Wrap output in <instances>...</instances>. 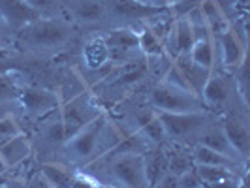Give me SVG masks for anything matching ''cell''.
I'll return each instance as SVG.
<instances>
[{
	"instance_id": "f546056e",
	"label": "cell",
	"mask_w": 250,
	"mask_h": 188,
	"mask_svg": "<svg viewBox=\"0 0 250 188\" xmlns=\"http://www.w3.org/2000/svg\"><path fill=\"white\" fill-rule=\"evenodd\" d=\"M30 66V61H25L23 57L15 55L13 51H2L0 49V74H8V72H23Z\"/></svg>"
},
{
	"instance_id": "7a4b0ae2",
	"label": "cell",
	"mask_w": 250,
	"mask_h": 188,
	"mask_svg": "<svg viewBox=\"0 0 250 188\" xmlns=\"http://www.w3.org/2000/svg\"><path fill=\"white\" fill-rule=\"evenodd\" d=\"M119 139L121 128L111 119V115L105 111L88 126L75 132L74 136L66 138L57 152L55 162L81 171L92 162L100 160L107 152H111Z\"/></svg>"
},
{
	"instance_id": "7c38bea8",
	"label": "cell",
	"mask_w": 250,
	"mask_h": 188,
	"mask_svg": "<svg viewBox=\"0 0 250 188\" xmlns=\"http://www.w3.org/2000/svg\"><path fill=\"white\" fill-rule=\"evenodd\" d=\"M104 43L109 53V61L113 66L126 64L138 57H143L139 51L138 32L132 28H111L102 32Z\"/></svg>"
},
{
	"instance_id": "3957f363",
	"label": "cell",
	"mask_w": 250,
	"mask_h": 188,
	"mask_svg": "<svg viewBox=\"0 0 250 188\" xmlns=\"http://www.w3.org/2000/svg\"><path fill=\"white\" fill-rule=\"evenodd\" d=\"M102 187L111 188H150L141 154H115L107 152L85 169Z\"/></svg>"
},
{
	"instance_id": "d6986e66",
	"label": "cell",
	"mask_w": 250,
	"mask_h": 188,
	"mask_svg": "<svg viewBox=\"0 0 250 188\" xmlns=\"http://www.w3.org/2000/svg\"><path fill=\"white\" fill-rule=\"evenodd\" d=\"M190 150H192L194 164H201V166H218V167H228V169H233V171H239V173H249V166L233 162V160L226 158L224 154L209 149V147L194 145Z\"/></svg>"
},
{
	"instance_id": "603a6c76",
	"label": "cell",
	"mask_w": 250,
	"mask_h": 188,
	"mask_svg": "<svg viewBox=\"0 0 250 188\" xmlns=\"http://www.w3.org/2000/svg\"><path fill=\"white\" fill-rule=\"evenodd\" d=\"M200 10H201V13H203V19H205L207 28H209V32H211L213 38H218L220 34H224L226 30L229 28L228 21L224 19V15L220 13L218 6L214 4V0H201Z\"/></svg>"
},
{
	"instance_id": "f35d334b",
	"label": "cell",
	"mask_w": 250,
	"mask_h": 188,
	"mask_svg": "<svg viewBox=\"0 0 250 188\" xmlns=\"http://www.w3.org/2000/svg\"><path fill=\"white\" fill-rule=\"evenodd\" d=\"M132 2H136V4H139V6H143V8H154L152 0H132Z\"/></svg>"
},
{
	"instance_id": "5bb4252c",
	"label": "cell",
	"mask_w": 250,
	"mask_h": 188,
	"mask_svg": "<svg viewBox=\"0 0 250 188\" xmlns=\"http://www.w3.org/2000/svg\"><path fill=\"white\" fill-rule=\"evenodd\" d=\"M214 42H216L220 72L233 74L239 66L249 59V40L235 34L231 28H228L224 34L214 38Z\"/></svg>"
},
{
	"instance_id": "9a60e30c",
	"label": "cell",
	"mask_w": 250,
	"mask_h": 188,
	"mask_svg": "<svg viewBox=\"0 0 250 188\" xmlns=\"http://www.w3.org/2000/svg\"><path fill=\"white\" fill-rule=\"evenodd\" d=\"M198 145H203V147H209V149L216 150V152L224 154L226 158H229V160H233V162L249 166V160L239 154L237 149L231 145V141H229L228 136L224 134V128H222V123H220V115L205 128V132L201 134Z\"/></svg>"
},
{
	"instance_id": "f1b7e54d",
	"label": "cell",
	"mask_w": 250,
	"mask_h": 188,
	"mask_svg": "<svg viewBox=\"0 0 250 188\" xmlns=\"http://www.w3.org/2000/svg\"><path fill=\"white\" fill-rule=\"evenodd\" d=\"M138 42H139V51H141L143 57H156V55H162L164 53L162 42L154 36L145 25L138 30Z\"/></svg>"
},
{
	"instance_id": "52a82bcc",
	"label": "cell",
	"mask_w": 250,
	"mask_h": 188,
	"mask_svg": "<svg viewBox=\"0 0 250 188\" xmlns=\"http://www.w3.org/2000/svg\"><path fill=\"white\" fill-rule=\"evenodd\" d=\"M216 117L218 115L209 109L194 113H158V119L162 121L169 143L190 149L198 145L201 134Z\"/></svg>"
},
{
	"instance_id": "8fae6325",
	"label": "cell",
	"mask_w": 250,
	"mask_h": 188,
	"mask_svg": "<svg viewBox=\"0 0 250 188\" xmlns=\"http://www.w3.org/2000/svg\"><path fill=\"white\" fill-rule=\"evenodd\" d=\"M107 111L102 105L98 98L90 92V90H83L79 94H75L72 98L62 102L61 105V119L64 125V134L66 138L74 136L75 132H79L81 128L88 126L92 121H96Z\"/></svg>"
},
{
	"instance_id": "7402d4cb",
	"label": "cell",
	"mask_w": 250,
	"mask_h": 188,
	"mask_svg": "<svg viewBox=\"0 0 250 188\" xmlns=\"http://www.w3.org/2000/svg\"><path fill=\"white\" fill-rule=\"evenodd\" d=\"M40 171L45 177V181L49 183L51 188H68L77 169H72V167L59 162H45L40 164Z\"/></svg>"
},
{
	"instance_id": "2e32d148",
	"label": "cell",
	"mask_w": 250,
	"mask_h": 188,
	"mask_svg": "<svg viewBox=\"0 0 250 188\" xmlns=\"http://www.w3.org/2000/svg\"><path fill=\"white\" fill-rule=\"evenodd\" d=\"M0 17L13 34H17L28 23L40 19V15L25 0H0Z\"/></svg>"
},
{
	"instance_id": "277c9868",
	"label": "cell",
	"mask_w": 250,
	"mask_h": 188,
	"mask_svg": "<svg viewBox=\"0 0 250 188\" xmlns=\"http://www.w3.org/2000/svg\"><path fill=\"white\" fill-rule=\"evenodd\" d=\"M145 81H149L147 61L145 57H138L126 64L113 66L111 72L90 88V92L98 98L105 109H109L115 104L125 100L130 92L141 87Z\"/></svg>"
},
{
	"instance_id": "8992f818",
	"label": "cell",
	"mask_w": 250,
	"mask_h": 188,
	"mask_svg": "<svg viewBox=\"0 0 250 188\" xmlns=\"http://www.w3.org/2000/svg\"><path fill=\"white\" fill-rule=\"evenodd\" d=\"M62 13L83 34L113 28L111 0H62Z\"/></svg>"
},
{
	"instance_id": "74e56055",
	"label": "cell",
	"mask_w": 250,
	"mask_h": 188,
	"mask_svg": "<svg viewBox=\"0 0 250 188\" xmlns=\"http://www.w3.org/2000/svg\"><path fill=\"white\" fill-rule=\"evenodd\" d=\"M181 0H152V4H154V8H158V10H169V8H173L175 4H179Z\"/></svg>"
},
{
	"instance_id": "4fadbf2b",
	"label": "cell",
	"mask_w": 250,
	"mask_h": 188,
	"mask_svg": "<svg viewBox=\"0 0 250 188\" xmlns=\"http://www.w3.org/2000/svg\"><path fill=\"white\" fill-rule=\"evenodd\" d=\"M250 107L241 105L220 115L224 134L243 158H250Z\"/></svg>"
},
{
	"instance_id": "e575fe53",
	"label": "cell",
	"mask_w": 250,
	"mask_h": 188,
	"mask_svg": "<svg viewBox=\"0 0 250 188\" xmlns=\"http://www.w3.org/2000/svg\"><path fill=\"white\" fill-rule=\"evenodd\" d=\"M19 102L17 100H0V121L6 117H19Z\"/></svg>"
},
{
	"instance_id": "8d00e7d4",
	"label": "cell",
	"mask_w": 250,
	"mask_h": 188,
	"mask_svg": "<svg viewBox=\"0 0 250 188\" xmlns=\"http://www.w3.org/2000/svg\"><path fill=\"white\" fill-rule=\"evenodd\" d=\"M150 188H179L177 187V175H173V173H164L154 185H150Z\"/></svg>"
},
{
	"instance_id": "4316f807",
	"label": "cell",
	"mask_w": 250,
	"mask_h": 188,
	"mask_svg": "<svg viewBox=\"0 0 250 188\" xmlns=\"http://www.w3.org/2000/svg\"><path fill=\"white\" fill-rule=\"evenodd\" d=\"M26 77L23 72L0 74V100H17Z\"/></svg>"
},
{
	"instance_id": "83f0119b",
	"label": "cell",
	"mask_w": 250,
	"mask_h": 188,
	"mask_svg": "<svg viewBox=\"0 0 250 188\" xmlns=\"http://www.w3.org/2000/svg\"><path fill=\"white\" fill-rule=\"evenodd\" d=\"M139 132L143 134V138L149 141L150 147H164V145H167V143H169L167 134H166V130H164L162 121L158 119V113H156V117H154L152 121H149L147 125L139 130Z\"/></svg>"
},
{
	"instance_id": "d590c367",
	"label": "cell",
	"mask_w": 250,
	"mask_h": 188,
	"mask_svg": "<svg viewBox=\"0 0 250 188\" xmlns=\"http://www.w3.org/2000/svg\"><path fill=\"white\" fill-rule=\"evenodd\" d=\"M13 38H15V34H13L8 26H6V23H4V21H2V17H0V49L2 51L12 49Z\"/></svg>"
},
{
	"instance_id": "ffe728a7",
	"label": "cell",
	"mask_w": 250,
	"mask_h": 188,
	"mask_svg": "<svg viewBox=\"0 0 250 188\" xmlns=\"http://www.w3.org/2000/svg\"><path fill=\"white\" fill-rule=\"evenodd\" d=\"M190 59L200 66L211 70V72H220L218 68V53H216V42L213 36H205L201 40H196L192 49H190Z\"/></svg>"
},
{
	"instance_id": "836d02e7",
	"label": "cell",
	"mask_w": 250,
	"mask_h": 188,
	"mask_svg": "<svg viewBox=\"0 0 250 188\" xmlns=\"http://www.w3.org/2000/svg\"><path fill=\"white\" fill-rule=\"evenodd\" d=\"M68 188H102V185L92 175H88L87 171H75Z\"/></svg>"
},
{
	"instance_id": "ba28073f",
	"label": "cell",
	"mask_w": 250,
	"mask_h": 188,
	"mask_svg": "<svg viewBox=\"0 0 250 188\" xmlns=\"http://www.w3.org/2000/svg\"><path fill=\"white\" fill-rule=\"evenodd\" d=\"M145 94L156 113H194L205 109L200 96L185 88L173 87L164 79L149 81L145 87Z\"/></svg>"
},
{
	"instance_id": "ab89813d",
	"label": "cell",
	"mask_w": 250,
	"mask_h": 188,
	"mask_svg": "<svg viewBox=\"0 0 250 188\" xmlns=\"http://www.w3.org/2000/svg\"><path fill=\"white\" fill-rule=\"evenodd\" d=\"M6 169H8V167H6V164H4V160H2V156H0V175H2V173H4Z\"/></svg>"
},
{
	"instance_id": "44dd1931",
	"label": "cell",
	"mask_w": 250,
	"mask_h": 188,
	"mask_svg": "<svg viewBox=\"0 0 250 188\" xmlns=\"http://www.w3.org/2000/svg\"><path fill=\"white\" fill-rule=\"evenodd\" d=\"M167 171L173 175H181L188 169H192L196 164L192 158V150L190 147H181V145H173L167 143Z\"/></svg>"
},
{
	"instance_id": "e0dca14e",
	"label": "cell",
	"mask_w": 250,
	"mask_h": 188,
	"mask_svg": "<svg viewBox=\"0 0 250 188\" xmlns=\"http://www.w3.org/2000/svg\"><path fill=\"white\" fill-rule=\"evenodd\" d=\"M173 63H175L177 68L181 70V74H183V77H185L188 88H190L196 96H200L201 98V92H203V88H205L207 81H209L211 70H207V68L200 66L198 63H194V61L190 59L188 53L187 55H179Z\"/></svg>"
},
{
	"instance_id": "484cf974",
	"label": "cell",
	"mask_w": 250,
	"mask_h": 188,
	"mask_svg": "<svg viewBox=\"0 0 250 188\" xmlns=\"http://www.w3.org/2000/svg\"><path fill=\"white\" fill-rule=\"evenodd\" d=\"M214 4L229 26L237 21L249 19V0H214Z\"/></svg>"
},
{
	"instance_id": "d4e9b609",
	"label": "cell",
	"mask_w": 250,
	"mask_h": 188,
	"mask_svg": "<svg viewBox=\"0 0 250 188\" xmlns=\"http://www.w3.org/2000/svg\"><path fill=\"white\" fill-rule=\"evenodd\" d=\"M196 171H198V175H200L203 185H216V183L229 181V179H235V177H249V173H239V171L228 169V167L201 166V164H196Z\"/></svg>"
},
{
	"instance_id": "60d3db41",
	"label": "cell",
	"mask_w": 250,
	"mask_h": 188,
	"mask_svg": "<svg viewBox=\"0 0 250 188\" xmlns=\"http://www.w3.org/2000/svg\"><path fill=\"white\" fill-rule=\"evenodd\" d=\"M102 188H111V187H102Z\"/></svg>"
},
{
	"instance_id": "cb8c5ba5",
	"label": "cell",
	"mask_w": 250,
	"mask_h": 188,
	"mask_svg": "<svg viewBox=\"0 0 250 188\" xmlns=\"http://www.w3.org/2000/svg\"><path fill=\"white\" fill-rule=\"evenodd\" d=\"M173 23H175V15L171 13V10H156V12L152 13L149 19L145 21V26L164 43V40L169 34Z\"/></svg>"
},
{
	"instance_id": "6da1fadb",
	"label": "cell",
	"mask_w": 250,
	"mask_h": 188,
	"mask_svg": "<svg viewBox=\"0 0 250 188\" xmlns=\"http://www.w3.org/2000/svg\"><path fill=\"white\" fill-rule=\"evenodd\" d=\"M81 40L83 32L66 17H40L15 34L10 51L25 61L47 63L72 55Z\"/></svg>"
},
{
	"instance_id": "d6a6232c",
	"label": "cell",
	"mask_w": 250,
	"mask_h": 188,
	"mask_svg": "<svg viewBox=\"0 0 250 188\" xmlns=\"http://www.w3.org/2000/svg\"><path fill=\"white\" fill-rule=\"evenodd\" d=\"M177 187L179 188H203V183H201L200 175L196 171V166L192 169H188L185 173L177 175Z\"/></svg>"
},
{
	"instance_id": "4dcf8cb0",
	"label": "cell",
	"mask_w": 250,
	"mask_h": 188,
	"mask_svg": "<svg viewBox=\"0 0 250 188\" xmlns=\"http://www.w3.org/2000/svg\"><path fill=\"white\" fill-rule=\"evenodd\" d=\"M40 17H64L62 0H25Z\"/></svg>"
},
{
	"instance_id": "5b68a950",
	"label": "cell",
	"mask_w": 250,
	"mask_h": 188,
	"mask_svg": "<svg viewBox=\"0 0 250 188\" xmlns=\"http://www.w3.org/2000/svg\"><path fill=\"white\" fill-rule=\"evenodd\" d=\"M25 132L30 138L32 154H34L36 162H55L61 145L66 141L64 125L62 119H61V107L43 115L42 119H38L36 123H32Z\"/></svg>"
},
{
	"instance_id": "30bf717a",
	"label": "cell",
	"mask_w": 250,
	"mask_h": 188,
	"mask_svg": "<svg viewBox=\"0 0 250 188\" xmlns=\"http://www.w3.org/2000/svg\"><path fill=\"white\" fill-rule=\"evenodd\" d=\"M19 121L25 132L32 123L42 119L43 115L55 111L62 105V98L59 96L57 90H51L47 87H40L34 83H25L21 92H19Z\"/></svg>"
},
{
	"instance_id": "1f68e13d",
	"label": "cell",
	"mask_w": 250,
	"mask_h": 188,
	"mask_svg": "<svg viewBox=\"0 0 250 188\" xmlns=\"http://www.w3.org/2000/svg\"><path fill=\"white\" fill-rule=\"evenodd\" d=\"M23 132V126L19 117H6L0 121V145H4L6 141H10L12 138L19 136Z\"/></svg>"
},
{
	"instance_id": "ac0fdd59",
	"label": "cell",
	"mask_w": 250,
	"mask_h": 188,
	"mask_svg": "<svg viewBox=\"0 0 250 188\" xmlns=\"http://www.w3.org/2000/svg\"><path fill=\"white\" fill-rule=\"evenodd\" d=\"M0 156H2V160H4L8 169H12L15 166H19L25 160H28L30 156H34L28 134L21 132L19 136H15L10 141H6L4 145H0Z\"/></svg>"
},
{
	"instance_id": "9c48e42d",
	"label": "cell",
	"mask_w": 250,
	"mask_h": 188,
	"mask_svg": "<svg viewBox=\"0 0 250 188\" xmlns=\"http://www.w3.org/2000/svg\"><path fill=\"white\" fill-rule=\"evenodd\" d=\"M201 102H203L205 109L216 113V115L231 111L241 105L250 107L249 102L239 92L233 74H228V72H211L209 81L201 92Z\"/></svg>"
}]
</instances>
